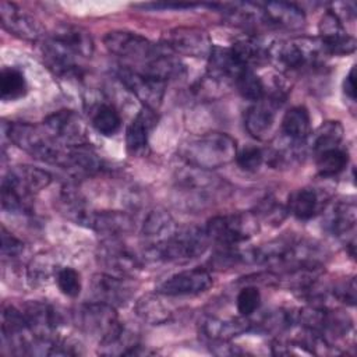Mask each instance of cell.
Instances as JSON below:
<instances>
[{
	"mask_svg": "<svg viewBox=\"0 0 357 357\" xmlns=\"http://www.w3.org/2000/svg\"><path fill=\"white\" fill-rule=\"evenodd\" d=\"M103 43L110 53L127 61V67L139 73L163 81L178 78L184 73V66L167 45H156L138 33L112 31L105 35Z\"/></svg>",
	"mask_w": 357,
	"mask_h": 357,
	"instance_id": "1",
	"label": "cell"
},
{
	"mask_svg": "<svg viewBox=\"0 0 357 357\" xmlns=\"http://www.w3.org/2000/svg\"><path fill=\"white\" fill-rule=\"evenodd\" d=\"M181 155L190 166L211 170L234 160L237 146L229 134L208 132L184 144Z\"/></svg>",
	"mask_w": 357,
	"mask_h": 357,
	"instance_id": "2",
	"label": "cell"
},
{
	"mask_svg": "<svg viewBox=\"0 0 357 357\" xmlns=\"http://www.w3.org/2000/svg\"><path fill=\"white\" fill-rule=\"evenodd\" d=\"M237 165L245 172H255L264 162V153L257 146H247L236 155Z\"/></svg>",
	"mask_w": 357,
	"mask_h": 357,
	"instance_id": "40",
	"label": "cell"
},
{
	"mask_svg": "<svg viewBox=\"0 0 357 357\" xmlns=\"http://www.w3.org/2000/svg\"><path fill=\"white\" fill-rule=\"evenodd\" d=\"M173 52L195 59H208L212 42L206 31L197 26H176L167 33V43Z\"/></svg>",
	"mask_w": 357,
	"mask_h": 357,
	"instance_id": "10",
	"label": "cell"
},
{
	"mask_svg": "<svg viewBox=\"0 0 357 357\" xmlns=\"http://www.w3.org/2000/svg\"><path fill=\"white\" fill-rule=\"evenodd\" d=\"M266 24L286 29H300L305 24V15L300 7L287 1H269L262 7Z\"/></svg>",
	"mask_w": 357,
	"mask_h": 357,
	"instance_id": "24",
	"label": "cell"
},
{
	"mask_svg": "<svg viewBox=\"0 0 357 357\" xmlns=\"http://www.w3.org/2000/svg\"><path fill=\"white\" fill-rule=\"evenodd\" d=\"M248 324L243 319H220L215 317H206L201 321V331L212 340L225 342L233 336L245 332Z\"/></svg>",
	"mask_w": 357,
	"mask_h": 357,
	"instance_id": "28",
	"label": "cell"
},
{
	"mask_svg": "<svg viewBox=\"0 0 357 357\" xmlns=\"http://www.w3.org/2000/svg\"><path fill=\"white\" fill-rule=\"evenodd\" d=\"M177 185L185 197H195L194 204L197 202L201 206L211 202L213 195L222 190V183L216 177L209 174L208 170L194 166H187L178 172Z\"/></svg>",
	"mask_w": 357,
	"mask_h": 357,
	"instance_id": "11",
	"label": "cell"
},
{
	"mask_svg": "<svg viewBox=\"0 0 357 357\" xmlns=\"http://www.w3.org/2000/svg\"><path fill=\"white\" fill-rule=\"evenodd\" d=\"M212 286V276L202 268H192L172 275L159 286L165 296H194L206 291Z\"/></svg>",
	"mask_w": 357,
	"mask_h": 357,
	"instance_id": "15",
	"label": "cell"
},
{
	"mask_svg": "<svg viewBox=\"0 0 357 357\" xmlns=\"http://www.w3.org/2000/svg\"><path fill=\"white\" fill-rule=\"evenodd\" d=\"M132 226V220L128 215L117 211H93L88 219L86 227L93 229L100 234L117 237L128 231Z\"/></svg>",
	"mask_w": 357,
	"mask_h": 357,
	"instance_id": "26",
	"label": "cell"
},
{
	"mask_svg": "<svg viewBox=\"0 0 357 357\" xmlns=\"http://www.w3.org/2000/svg\"><path fill=\"white\" fill-rule=\"evenodd\" d=\"M333 294L342 300L343 303H347L350 305H354V301H356V282L354 279H350L349 282H343L342 284H339Z\"/></svg>",
	"mask_w": 357,
	"mask_h": 357,
	"instance_id": "42",
	"label": "cell"
},
{
	"mask_svg": "<svg viewBox=\"0 0 357 357\" xmlns=\"http://www.w3.org/2000/svg\"><path fill=\"white\" fill-rule=\"evenodd\" d=\"M354 67L350 70V73L346 75L343 81V92L346 96H349L351 100L356 99V81H354Z\"/></svg>",
	"mask_w": 357,
	"mask_h": 357,
	"instance_id": "43",
	"label": "cell"
},
{
	"mask_svg": "<svg viewBox=\"0 0 357 357\" xmlns=\"http://www.w3.org/2000/svg\"><path fill=\"white\" fill-rule=\"evenodd\" d=\"M324 53L319 40H280L268 47V59L284 70H297L318 61Z\"/></svg>",
	"mask_w": 357,
	"mask_h": 357,
	"instance_id": "7",
	"label": "cell"
},
{
	"mask_svg": "<svg viewBox=\"0 0 357 357\" xmlns=\"http://www.w3.org/2000/svg\"><path fill=\"white\" fill-rule=\"evenodd\" d=\"M356 226V205L354 202L335 204L325 219V227L335 236H346Z\"/></svg>",
	"mask_w": 357,
	"mask_h": 357,
	"instance_id": "27",
	"label": "cell"
},
{
	"mask_svg": "<svg viewBox=\"0 0 357 357\" xmlns=\"http://www.w3.org/2000/svg\"><path fill=\"white\" fill-rule=\"evenodd\" d=\"M50 181L52 176L49 172L35 166L22 165L13 167L3 178L1 185L14 190L22 198L31 201V197L46 188Z\"/></svg>",
	"mask_w": 357,
	"mask_h": 357,
	"instance_id": "14",
	"label": "cell"
},
{
	"mask_svg": "<svg viewBox=\"0 0 357 357\" xmlns=\"http://www.w3.org/2000/svg\"><path fill=\"white\" fill-rule=\"evenodd\" d=\"M43 130L63 146L86 145V127L73 110H59L43 120Z\"/></svg>",
	"mask_w": 357,
	"mask_h": 357,
	"instance_id": "8",
	"label": "cell"
},
{
	"mask_svg": "<svg viewBox=\"0 0 357 357\" xmlns=\"http://www.w3.org/2000/svg\"><path fill=\"white\" fill-rule=\"evenodd\" d=\"M92 127L102 135H114L121 127V117L114 106L100 103L95 107L92 114Z\"/></svg>",
	"mask_w": 357,
	"mask_h": 357,
	"instance_id": "35",
	"label": "cell"
},
{
	"mask_svg": "<svg viewBox=\"0 0 357 357\" xmlns=\"http://www.w3.org/2000/svg\"><path fill=\"white\" fill-rule=\"evenodd\" d=\"M100 264L117 276L134 275L141 268L139 257L116 237H110L99 247Z\"/></svg>",
	"mask_w": 357,
	"mask_h": 357,
	"instance_id": "13",
	"label": "cell"
},
{
	"mask_svg": "<svg viewBox=\"0 0 357 357\" xmlns=\"http://www.w3.org/2000/svg\"><path fill=\"white\" fill-rule=\"evenodd\" d=\"M0 20L4 29L21 39L38 40L42 36V26L38 20L21 10L14 3H0Z\"/></svg>",
	"mask_w": 357,
	"mask_h": 357,
	"instance_id": "17",
	"label": "cell"
},
{
	"mask_svg": "<svg viewBox=\"0 0 357 357\" xmlns=\"http://www.w3.org/2000/svg\"><path fill=\"white\" fill-rule=\"evenodd\" d=\"M74 321L81 331L98 337L99 343L113 336L121 328L114 307L100 301L79 305L74 312Z\"/></svg>",
	"mask_w": 357,
	"mask_h": 357,
	"instance_id": "6",
	"label": "cell"
},
{
	"mask_svg": "<svg viewBox=\"0 0 357 357\" xmlns=\"http://www.w3.org/2000/svg\"><path fill=\"white\" fill-rule=\"evenodd\" d=\"M134 287L127 279L110 273H96L91 280V293L95 301L112 307L124 305L132 296Z\"/></svg>",
	"mask_w": 357,
	"mask_h": 357,
	"instance_id": "16",
	"label": "cell"
},
{
	"mask_svg": "<svg viewBox=\"0 0 357 357\" xmlns=\"http://www.w3.org/2000/svg\"><path fill=\"white\" fill-rule=\"evenodd\" d=\"M54 40L79 57H91L93 53V40L89 32L81 26L61 24L52 35Z\"/></svg>",
	"mask_w": 357,
	"mask_h": 357,
	"instance_id": "23",
	"label": "cell"
},
{
	"mask_svg": "<svg viewBox=\"0 0 357 357\" xmlns=\"http://www.w3.org/2000/svg\"><path fill=\"white\" fill-rule=\"evenodd\" d=\"M318 209V195L311 188H300L289 197V211L300 220L311 219Z\"/></svg>",
	"mask_w": 357,
	"mask_h": 357,
	"instance_id": "34",
	"label": "cell"
},
{
	"mask_svg": "<svg viewBox=\"0 0 357 357\" xmlns=\"http://www.w3.org/2000/svg\"><path fill=\"white\" fill-rule=\"evenodd\" d=\"M28 91L25 75L15 67H4L0 75V96L3 100H15Z\"/></svg>",
	"mask_w": 357,
	"mask_h": 357,
	"instance_id": "31",
	"label": "cell"
},
{
	"mask_svg": "<svg viewBox=\"0 0 357 357\" xmlns=\"http://www.w3.org/2000/svg\"><path fill=\"white\" fill-rule=\"evenodd\" d=\"M279 107L280 98L278 95H264L262 99L254 102V105L247 110L245 114L247 131L255 138H262L271 131Z\"/></svg>",
	"mask_w": 357,
	"mask_h": 357,
	"instance_id": "20",
	"label": "cell"
},
{
	"mask_svg": "<svg viewBox=\"0 0 357 357\" xmlns=\"http://www.w3.org/2000/svg\"><path fill=\"white\" fill-rule=\"evenodd\" d=\"M282 131L293 142H303L310 134V114L303 106L289 109L282 119Z\"/></svg>",
	"mask_w": 357,
	"mask_h": 357,
	"instance_id": "30",
	"label": "cell"
},
{
	"mask_svg": "<svg viewBox=\"0 0 357 357\" xmlns=\"http://www.w3.org/2000/svg\"><path fill=\"white\" fill-rule=\"evenodd\" d=\"M156 114L153 109L144 107L126 131L127 151L131 153H139L148 144V137L152 127L156 124Z\"/></svg>",
	"mask_w": 357,
	"mask_h": 357,
	"instance_id": "25",
	"label": "cell"
},
{
	"mask_svg": "<svg viewBox=\"0 0 357 357\" xmlns=\"http://www.w3.org/2000/svg\"><path fill=\"white\" fill-rule=\"evenodd\" d=\"M117 77L121 84L145 105V107L155 110L162 103L166 81L139 73L127 66L119 68Z\"/></svg>",
	"mask_w": 357,
	"mask_h": 357,
	"instance_id": "9",
	"label": "cell"
},
{
	"mask_svg": "<svg viewBox=\"0 0 357 357\" xmlns=\"http://www.w3.org/2000/svg\"><path fill=\"white\" fill-rule=\"evenodd\" d=\"M230 49L236 59L245 68L261 64L264 60L268 59V47L254 36H243L237 39Z\"/></svg>",
	"mask_w": 357,
	"mask_h": 357,
	"instance_id": "29",
	"label": "cell"
},
{
	"mask_svg": "<svg viewBox=\"0 0 357 357\" xmlns=\"http://www.w3.org/2000/svg\"><path fill=\"white\" fill-rule=\"evenodd\" d=\"M42 57L45 64L57 75H77L79 67L75 63V54L60 45L53 38L47 39L42 46Z\"/></svg>",
	"mask_w": 357,
	"mask_h": 357,
	"instance_id": "22",
	"label": "cell"
},
{
	"mask_svg": "<svg viewBox=\"0 0 357 357\" xmlns=\"http://www.w3.org/2000/svg\"><path fill=\"white\" fill-rule=\"evenodd\" d=\"M24 315L36 339H56V332L61 319L60 314L52 305L40 301H31L26 304Z\"/></svg>",
	"mask_w": 357,
	"mask_h": 357,
	"instance_id": "18",
	"label": "cell"
},
{
	"mask_svg": "<svg viewBox=\"0 0 357 357\" xmlns=\"http://www.w3.org/2000/svg\"><path fill=\"white\" fill-rule=\"evenodd\" d=\"M342 138H343L342 124L339 121H326L314 134V138L311 141L312 151L318 153L325 149L339 146Z\"/></svg>",
	"mask_w": 357,
	"mask_h": 357,
	"instance_id": "36",
	"label": "cell"
},
{
	"mask_svg": "<svg viewBox=\"0 0 357 357\" xmlns=\"http://www.w3.org/2000/svg\"><path fill=\"white\" fill-rule=\"evenodd\" d=\"M236 86L240 95L251 102H257L264 98L265 86L262 79L252 71V68H244L236 78Z\"/></svg>",
	"mask_w": 357,
	"mask_h": 357,
	"instance_id": "37",
	"label": "cell"
},
{
	"mask_svg": "<svg viewBox=\"0 0 357 357\" xmlns=\"http://www.w3.org/2000/svg\"><path fill=\"white\" fill-rule=\"evenodd\" d=\"M236 304H237L238 312L243 317H248V315L254 314L258 310L259 304H261L259 290L254 286H247V287L241 289L238 296H237Z\"/></svg>",
	"mask_w": 357,
	"mask_h": 357,
	"instance_id": "39",
	"label": "cell"
},
{
	"mask_svg": "<svg viewBox=\"0 0 357 357\" xmlns=\"http://www.w3.org/2000/svg\"><path fill=\"white\" fill-rule=\"evenodd\" d=\"M177 230V225L172 215L162 208L152 209L142 223V237L145 240V250L148 252L165 244Z\"/></svg>",
	"mask_w": 357,
	"mask_h": 357,
	"instance_id": "19",
	"label": "cell"
},
{
	"mask_svg": "<svg viewBox=\"0 0 357 357\" xmlns=\"http://www.w3.org/2000/svg\"><path fill=\"white\" fill-rule=\"evenodd\" d=\"M7 135L11 142L33 158L64 169L68 146L56 142L43 128L28 123H10Z\"/></svg>",
	"mask_w": 357,
	"mask_h": 357,
	"instance_id": "3",
	"label": "cell"
},
{
	"mask_svg": "<svg viewBox=\"0 0 357 357\" xmlns=\"http://www.w3.org/2000/svg\"><path fill=\"white\" fill-rule=\"evenodd\" d=\"M56 283L67 297L74 298L81 293V276L74 268H60L56 273Z\"/></svg>",
	"mask_w": 357,
	"mask_h": 357,
	"instance_id": "38",
	"label": "cell"
},
{
	"mask_svg": "<svg viewBox=\"0 0 357 357\" xmlns=\"http://www.w3.org/2000/svg\"><path fill=\"white\" fill-rule=\"evenodd\" d=\"M135 310L138 317L151 325L165 324L172 314L167 305H165L163 301L153 294H146L141 297L137 303Z\"/></svg>",
	"mask_w": 357,
	"mask_h": 357,
	"instance_id": "32",
	"label": "cell"
},
{
	"mask_svg": "<svg viewBox=\"0 0 357 357\" xmlns=\"http://www.w3.org/2000/svg\"><path fill=\"white\" fill-rule=\"evenodd\" d=\"M245 67L236 59L231 49L213 46L208 57V75L213 81H236Z\"/></svg>",
	"mask_w": 357,
	"mask_h": 357,
	"instance_id": "21",
	"label": "cell"
},
{
	"mask_svg": "<svg viewBox=\"0 0 357 357\" xmlns=\"http://www.w3.org/2000/svg\"><path fill=\"white\" fill-rule=\"evenodd\" d=\"M22 250L24 244L11 233H8L6 227H1V254L4 257H15L21 254Z\"/></svg>",
	"mask_w": 357,
	"mask_h": 357,
	"instance_id": "41",
	"label": "cell"
},
{
	"mask_svg": "<svg viewBox=\"0 0 357 357\" xmlns=\"http://www.w3.org/2000/svg\"><path fill=\"white\" fill-rule=\"evenodd\" d=\"M258 229L259 225L254 213L240 212L212 218L206 223L205 231L211 241L222 247H230L250 240Z\"/></svg>",
	"mask_w": 357,
	"mask_h": 357,
	"instance_id": "5",
	"label": "cell"
},
{
	"mask_svg": "<svg viewBox=\"0 0 357 357\" xmlns=\"http://www.w3.org/2000/svg\"><path fill=\"white\" fill-rule=\"evenodd\" d=\"M319 43L328 54H349L356 50V39L350 36L335 11H326L318 25Z\"/></svg>",
	"mask_w": 357,
	"mask_h": 357,
	"instance_id": "12",
	"label": "cell"
},
{
	"mask_svg": "<svg viewBox=\"0 0 357 357\" xmlns=\"http://www.w3.org/2000/svg\"><path fill=\"white\" fill-rule=\"evenodd\" d=\"M205 229L198 226L177 227L176 233L160 247L144 252L146 258L167 262H188L201 257L209 244Z\"/></svg>",
	"mask_w": 357,
	"mask_h": 357,
	"instance_id": "4",
	"label": "cell"
},
{
	"mask_svg": "<svg viewBox=\"0 0 357 357\" xmlns=\"http://www.w3.org/2000/svg\"><path fill=\"white\" fill-rule=\"evenodd\" d=\"M347 160V152L340 146H335L315 153L317 170L324 177L339 174L346 167Z\"/></svg>",
	"mask_w": 357,
	"mask_h": 357,
	"instance_id": "33",
	"label": "cell"
}]
</instances>
